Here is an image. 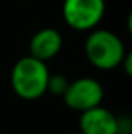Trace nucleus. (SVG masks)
Instances as JSON below:
<instances>
[{
    "mask_svg": "<svg viewBox=\"0 0 132 134\" xmlns=\"http://www.w3.org/2000/svg\"><path fill=\"white\" fill-rule=\"evenodd\" d=\"M50 70L44 61L33 56L20 58L11 70V86L14 94L27 101L39 100L47 94Z\"/></svg>",
    "mask_w": 132,
    "mask_h": 134,
    "instance_id": "f257e3e1",
    "label": "nucleus"
},
{
    "mask_svg": "<svg viewBox=\"0 0 132 134\" xmlns=\"http://www.w3.org/2000/svg\"><path fill=\"white\" fill-rule=\"evenodd\" d=\"M84 52L89 63L99 70H112L121 66L126 48L120 36L109 30H90L86 39Z\"/></svg>",
    "mask_w": 132,
    "mask_h": 134,
    "instance_id": "f03ea898",
    "label": "nucleus"
},
{
    "mask_svg": "<svg viewBox=\"0 0 132 134\" xmlns=\"http://www.w3.org/2000/svg\"><path fill=\"white\" fill-rule=\"evenodd\" d=\"M104 0H64L62 17L65 24L76 31H90L97 28L104 17Z\"/></svg>",
    "mask_w": 132,
    "mask_h": 134,
    "instance_id": "7ed1b4c3",
    "label": "nucleus"
},
{
    "mask_svg": "<svg viewBox=\"0 0 132 134\" xmlns=\"http://www.w3.org/2000/svg\"><path fill=\"white\" fill-rule=\"evenodd\" d=\"M103 97H104V91L101 83L95 78L84 76L68 83L62 95V100L67 108H70L71 111L84 112L87 109L99 106Z\"/></svg>",
    "mask_w": 132,
    "mask_h": 134,
    "instance_id": "20e7f679",
    "label": "nucleus"
},
{
    "mask_svg": "<svg viewBox=\"0 0 132 134\" xmlns=\"http://www.w3.org/2000/svg\"><path fill=\"white\" fill-rule=\"evenodd\" d=\"M79 131L82 134H118V117L101 104L81 112Z\"/></svg>",
    "mask_w": 132,
    "mask_h": 134,
    "instance_id": "39448f33",
    "label": "nucleus"
},
{
    "mask_svg": "<svg viewBox=\"0 0 132 134\" xmlns=\"http://www.w3.org/2000/svg\"><path fill=\"white\" fill-rule=\"evenodd\" d=\"M62 48V36L55 28H42L30 39V56L39 61H48L55 58Z\"/></svg>",
    "mask_w": 132,
    "mask_h": 134,
    "instance_id": "423d86ee",
    "label": "nucleus"
},
{
    "mask_svg": "<svg viewBox=\"0 0 132 134\" xmlns=\"http://www.w3.org/2000/svg\"><path fill=\"white\" fill-rule=\"evenodd\" d=\"M68 80L64 75H50L48 76V83H47V92L53 94V95H64L67 86H68Z\"/></svg>",
    "mask_w": 132,
    "mask_h": 134,
    "instance_id": "0eeeda50",
    "label": "nucleus"
},
{
    "mask_svg": "<svg viewBox=\"0 0 132 134\" xmlns=\"http://www.w3.org/2000/svg\"><path fill=\"white\" fill-rule=\"evenodd\" d=\"M121 66L124 67L126 75L131 76L132 75V55L131 53H126V55H124V58H123V61H121Z\"/></svg>",
    "mask_w": 132,
    "mask_h": 134,
    "instance_id": "6e6552de",
    "label": "nucleus"
},
{
    "mask_svg": "<svg viewBox=\"0 0 132 134\" xmlns=\"http://www.w3.org/2000/svg\"><path fill=\"white\" fill-rule=\"evenodd\" d=\"M71 134H82V133H81V131H78V133H71Z\"/></svg>",
    "mask_w": 132,
    "mask_h": 134,
    "instance_id": "1a4fd4ad",
    "label": "nucleus"
}]
</instances>
